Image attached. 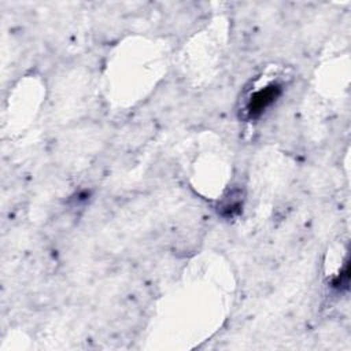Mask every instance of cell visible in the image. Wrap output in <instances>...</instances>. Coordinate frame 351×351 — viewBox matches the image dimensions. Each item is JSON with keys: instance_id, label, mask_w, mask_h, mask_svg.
Listing matches in <instances>:
<instances>
[{"instance_id": "1", "label": "cell", "mask_w": 351, "mask_h": 351, "mask_svg": "<svg viewBox=\"0 0 351 351\" xmlns=\"http://www.w3.org/2000/svg\"><path fill=\"white\" fill-rule=\"evenodd\" d=\"M278 95H280V86L276 84L255 92L248 104V115L251 118L261 115L276 100Z\"/></svg>"}]
</instances>
